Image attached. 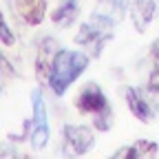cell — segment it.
Segmentation results:
<instances>
[{
    "mask_svg": "<svg viewBox=\"0 0 159 159\" xmlns=\"http://www.w3.org/2000/svg\"><path fill=\"white\" fill-rule=\"evenodd\" d=\"M89 53L82 51H71V49H60L53 66H51V75H49V86L55 95H64L69 91V86L82 75L89 66Z\"/></svg>",
    "mask_w": 159,
    "mask_h": 159,
    "instance_id": "obj_1",
    "label": "cell"
},
{
    "mask_svg": "<svg viewBox=\"0 0 159 159\" xmlns=\"http://www.w3.org/2000/svg\"><path fill=\"white\" fill-rule=\"evenodd\" d=\"M75 106L80 113H89L93 115V124L97 130L106 133L111 128L113 122V115H111V104L104 95V91L99 89L95 82H89L82 91H80L77 99H75Z\"/></svg>",
    "mask_w": 159,
    "mask_h": 159,
    "instance_id": "obj_2",
    "label": "cell"
},
{
    "mask_svg": "<svg viewBox=\"0 0 159 159\" xmlns=\"http://www.w3.org/2000/svg\"><path fill=\"white\" fill-rule=\"evenodd\" d=\"M115 25H117V22H113V20L93 13L89 22L80 25V31H77V35H75V44L84 47L89 55L97 57L99 53L104 51V44L113 38V27H115Z\"/></svg>",
    "mask_w": 159,
    "mask_h": 159,
    "instance_id": "obj_3",
    "label": "cell"
},
{
    "mask_svg": "<svg viewBox=\"0 0 159 159\" xmlns=\"http://www.w3.org/2000/svg\"><path fill=\"white\" fill-rule=\"evenodd\" d=\"M95 144V135L89 126H64L62 128V152L66 157H82Z\"/></svg>",
    "mask_w": 159,
    "mask_h": 159,
    "instance_id": "obj_4",
    "label": "cell"
},
{
    "mask_svg": "<svg viewBox=\"0 0 159 159\" xmlns=\"http://www.w3.org/2000/svg\"><path fill=\"white\" fill-rule=\"evenodd\" d=\"M31 106H33V130H31V148L42 150L49 142V119H47V104L42 99L40 89L31 91Z\"/></svg>",
    "mask_w": 159,
    "mask_h": 159,
    "instance_id": "obj_5",
    "label": "cell"
},
{
    "mask_svg": "<svg viewBox=\"0 0 159 159\" xmlns=\"http://www.w3.org/2000/svg\"><path fill=\"white\" fill-rule=\"evenodd\" d=\"M57 42L53 38L44 35L40 38L38 42V51H35V77L40 80V84H47L49 82V75H51V66H53V60L57 55Z\"/></svg>",
    "mask_w": 159,
    "mask_h": 159,
    "instance_id": "obj_6",
    "label": "cell"
},
{
    "mask_svg": "<svg viewBox=\"0 0 159 159\" xmlns=\"http://www.w3.org/2000/svg\"><path fill=\"white\" fill-rule=\"evenodd\" d=\"M157 5L159 0H128L130 20L139 33H144L146 27L150 25V20L157 16Z\"/></svg>",
    "mask_w": 159,
    "mask_h": 159,
    "instance_id": "obj_7",
    "label": "cell"
},
{
    "mask_svg": "<svg viewBox=\"0 0 159 159\" xmlns=\"http://www.w3.org/2000/svg\"><path fill=\"white\" fill-rule=\"evenodd\" d=\"M124 97H126V104H128L130 113L139 119V122H144V124L152 122L155 113H152L150 104L146 102V97L142 95V91H139V89H135V86H126V89H124Z\"/></svg>",
    "mask_w": 159,
    "mask_h": 159,
    "instance_id": "obj_8",
    "label": "cell"
},
{
    "mask_svg": "<svg viewBox=\"0 0 159 159\" xmlns=\"http://www.w3.org/2000/svg\"><path fill=\"white\" fill-rule=\"evenodd\" d=\"M16 11L27 25L35 27L47 13V0H16Z\"/></svg>",
    "mask_w": 159,
    "mask_h": 159,
    "instance_id": "obj_9",
    "label": "cell"
},
{
    "mask_svg": "<svg viewBox=\"0 0 159 159\" xmlns=\"http://www.w3.org/2000/svg\"><path fill=\"white\" fill-rule=\"evenodd\" d=\"M77 11H80V5H77V0H62L53 11H51V20H53V25L57 27H71L75 22V18H77Z\"/></svg>",
    "mask_w": 159,
    "mask_h": 159,
    "instance_id": "obj_10",
    "label": "cell"
},
{
    "mask_svg": "<svg viewBox=\"0 0 159 159\" xmlns=\"http://www.w3.org/2000/svg\"><path fill=\"white\" fill-rule=\"evenodd\" d=\"M126 9H128L126 0H97V9L93 13L104 16V18L113 20V22H122Z\"/></svg>",
    "mask_w": 159,
    "mask_h": 159,
    "instance_id": "obj_11",
    "label": "cell"
},
{
    "mask_svg": "<svg viewBox=\"0 0 159 159\" xmlns=\"http://www.w3.org/2000/svg\"><path fill=\"white\" fill-rule=\"evenodd\" d=\"M135 148L139 152V157H155L157 155V142H148V139H137L135 142Z\"/></svg>",
    "mask_w": 159,
    "mask_h": 159,
    "instance_id": "obj_12",
    "label": "cell"
},
{
    "mask_svg": "<svg viewBox=\"0 0 159 159\" xmlns=\"http://www.w3.org/2000/svg\"><path fill=\"white\" fill-rule=\"evenodd\" d=\"M150 64H152L150 77L159 75V38H155V42H152V47H150Z\"/></svg>",
    "mask_w": 159,
    "mask_h": 159,
    "instance_id": "obj_13",
    "label": "cell"
},
{
    "mask_svg": "<svg viewBox=\"0 0 159 159\" xmlns=\"http://www.w3.org/2000/svg\"><path fill=\"white\" fill-rule=\"evenodd\" d=\"M113 157L115 159H135V157H139V152H137V148L133 144V146H122L119 150H115Z\"/></svg>",
    "mask_w": 159,
    "mask_h": 159,
    "instance_id": "obj_14",
    "label": "cell"
},
{
    "mask_svg": "<svg viewBox=\"0 0 159 159\" xmlns=\"http://www.w3.org/2000/svg\"><path fill=\"white\" fill-rule=\"evenodd\" d=\"M0 31H2V44L5 47H13L16 44V38H13V33H11V29H9L5 18H2V22H0Z\"/></svg>",
    "mask_w": 159,
    "mask_h": 159,
    "instance_id": "obj_15",
    "label": "cell"
},
{
    "mask_svg": "<svg viewBox=\"0 0 159 159\" xmlns=\"http://www.w3.org/2000/svg\"><path fill=\"white\" fill-rule=\"evenodd\" d=\"M150 91H155V93H159V75H155V77H150Z\"/></svg>",
    "mask_w": 159,
    "mask_h": 159,
    "instance_id": "obj_16",
    "label": "cell"
}]
</instances>
